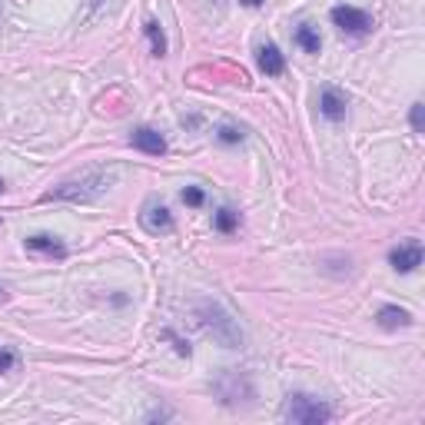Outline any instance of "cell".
Instances as JSON below:
<instances>
[{
  "label": "cell",
  "instance_id": "cell-12",
  "mask_svg": "<svg viewBox=\"0 0 425 425\" xmlns=\"http://www.w3.org/2000/svg\"><path fill=\"white\" fill-rule=\"evenodd\" d=\"M143 33L150 37L153 57H166V37H163V27H160L156 21H146V23H143Z\"/></svg>",
  "mask_w": 425,
  "mask_h": 425
},
{
  "label": "cell",
  "instance_id": "cell-7",
  "mask_svg": "<svg viewBox=\"0 0 425 425\" xmlns=\"http://www.w3.org/2000/svg\"><path fill=\"white\" fill-rule=\"evenodd\" d=\"M130 143L136 146V150L150 153V156H163L166 153V140L153 130V127H136V130L130 133Z\"/></svg>",
  "mask_w": 425,
  "mask_h": 425
},
{
  "label": "cell",
  "instance_id": "cell-18",
  "mask_svg": "<svg viewBox=\"0 0 425 425\" xmlns=\"http://www.w3.org/2000/svg\"><path fill=\"white\" fill-rule=\"evenodd\" d=\"M409 120H412V130L422 133V103H412V110H409Z\"/></svg>",
  "mask_w": 425,
  "mask_h": 425
},
{
  "label": "cell",
  "instance_id": "cell-19",
  "mask_svg": "<svg viewBox=\"0 0 425 425\" xmlns=\"http://www.w3.org/2000/svg\"><path fill=\"white\" fill-rule=\"evenodd\" d=\"M163 336H166V339H173V342H176V352H180V356H190V346H186V342H183V339H180V336H173L170 329H166Z\"/></svg>",
  "mask_w": 425,
  "mask_h": 425
},
{
  "label": "cell",
  "instance_id": "cell-20",
  "mask_svg": "<svg viewBox=\"0 0 425 425\" xmlns=\"http://www.w3.org/2000/svg\"><path fill=\"white\" fill-rule=\"evenodd\" d=\"M146 419H150V422H156V419H160V422H163V419H170V412H166V409H153Z\"/></svg>",
  "mask_w": 425,
  "mask_h": 425
},
{
  "label": "cell",
  "instance_id": "cell-13",
  "mask_svg": "<svg viewBox=\"0 0 425 425\" xmlns=\"http://www.w3.org/2000/svg\"><path fill=\"white\" fill-rule=\"evenodd\" d=\"M296 44L303 47L305 54H319V47H322V40H319V33L309 27V23H303L299 30H296Z\"/></svg>",
  "mask_w": 425,
  "mask_h": 425
},
{
  "label": "cell",
  "instance_id": "cell-9",
  "mask_svg": "<svg viewBox=\"0 0 425 425\" xmlns=\"http://www.w3.org/2000/svg\"><path fill=\"white\" fill-rule=\"evenodd\" d=\"M23 246L30 252H40V256H50V260H64L66 256V246L57 236H47V233H37L30 240H23Z\"/></svg>",
  "mask_w": 425,
  "mask_h": 425
},
{
  "label": "cell",
  "instance_id": "cell-24",
  "mask_svg": "<svg viewBox=\"0 0 425 425\" xmlns=\"http://www.w3.org/2000/svg\"><path fill=\"white\" fill-rule=\"evenodd\" d=\"M97 7H100V0H97Z\"/></svg>",
  "mask_w": 425,
  "mask_h": 425
},
{
  "label": "cell",
  "instance_id": "cell-10",
  "mask_svg": "<svg viewBox=\"0 0 425 425\" xmlns=\"http://www.w3.org/2000/svg\"><path fill=\"white\" fill-rule=\"evenodd\" d=\"M260 66L266 76H279L286 70V57L279 54V47L276 44H262L260 47Z\"/></svg>",
  "mask_w": 425,
  "mask_h": 425
},
{
  "label": "cell",
  "instance_id": "cell-11",
  "mask_svg": "<svg viewBox=\"0 0 425 425\" xmlns=\"http://www.w3.org/2000/svg\"><path fill=\"white\" fill-rule=\"evenodd\" d=\"M375 319H379V326L382 329H405V326H412V316L405 313V309H399V305H382L379 313H375Z\"/></svg>",
  "mask_w": 425,
  "mask_h": 425
},
{
  "label": "cell",
  "instance_id": "cell-15",
  "mask_svg": "<svg viewBox=\"0 0 425 425\" xmlns=\"http://www.w3.org/2000/svg\"><path fill=\"white\" fill-rule=\"evenodd\" d=\"M203 199H206V193H203V190H199V186H186L183 190V203L186 206H203Z\"/></svg>",
  "mask_w": 425,
  "mask_h": 425
},
{
  "label": "cell",
  "instance_id": "cell-2",
  "mask_svg": "<svg viewBox=\"0 0 425 425\" xmlns=\"http://www.w3.org/2000/svg\"><path fill=\"white\" fill-rule=\"evenodd\" d=\"M110 183H113V173L93 170V173L80 176V180H66V183L54 186L50 193H44V203H50V199H66V203H87V199L100 197L103 190H110Z\"/></svg>",
  "mask_w": 425,
  "mask_h": 425
},
{
  "label": "cell",
  "instance_id": "cell-17",
  "mask_svg": "<svg viewBox=\"0 0 425 425\" xmlns=\"http://www.w3.org/2000/svg\"><path fill=\"white\" fill-rule=\"evenodd\" d=\"M13 366H17V356H13L11 349H0V375H4V372H11Z\"/></svg>",
  "mask_w": 425,
  "mask_h": 425
},
{
  "label": "cell",
  "instance_id": "cell-23",
  "mask_svg": "<svg viewBox=\"0 0 425 425\" xmlns=\"http://www.w3.org/2000/svg\"><path fill=\"white\" fill-rule=\"evenodd\" d=\"M4 190H7V186H4V180H0V193H4Z\"/></svg>",
  "mask_w": 425,
  "mask_h": 425
},
{
  "label": "cell",
  "instance_id": "cell-21",
  "mask_svg": "<svg viewBox=\"0 0 425 425\" xmlns=\"http://www.w3.org/2000/svg\"><path fill=\"white\" fill-rule=\"evenodd\" d=\"M240 4H246V7H260L262 0H240Z\"/></svg>",
  "mask_w": 425,
  "mask_h": 425
},
{
  "label": "cell",
  "instance_id": "cell-8",
  "mask_svg": "<svg viewBox=\"0 0 425 425\" xmlns=\"http://www.w3.org/2000/svg\"><path fill=\"white\" fill-rule=\"evenodd\" d=\"M319 113H322L326 120H332V123L346 120V97H342L339 90L326 87L322 93H319Z\"/></svg>",
  "mask_w": 425,
  "mask_h": 425
},
{
  "label": "cell",
  "instance_id": "cell-3",
  "mask_svg": "<svg viewBox=\"0 0 425 425\" xmlns=\"http://www.w3.org/2000/svg\"><path fill=\"white\" fill-rule=\"evenodd\" d=\"M283 415H286V422H293V425H319V422H329V419H332V409H329L326 402L313 399V395L296 392L286 399Z\"/></svg>",
  "mask_w": 425,
  "mask_h": 425
},
{
  "label": "cell",
  "instance_id": "cell-22",
  "mask_svg": "<svg viewBox=\"0 0 425 425\" xmlns=\"http://www.w3.org/2000/svg\"><path fill=\"white\" fill-rule=\"evenodd\" d=\"M0 303H7V289L4 286H0Z\"/></svg>",
  "mask_w": 425,
  "mask_h": 425
},
{
  "label": "cell",
  "instance_id": "cell-5",
  "mask_svg": "<svg viewBox=\"0 0 425 425\" xmlns=\"http://www.w3.org/2000/svg\"><path fill=\"white\" fill-rule=\"evenodd\" d=\"M389 262H392L395 273H412V269L422 266V246L415 240L402 243V246H395V250L389 252Z\"/></svg>",
  "mask_w": 425,
  "mask_h": 425
},
{
  "label": "cell",
  "instance_id": "cell-16",
  "mask_svg": "<svg viewBox=\"0 0 425 425\" xmlns=\"http://www.w3.org/2000/svg\"><path fill=\"white\" fill-rule=\"evenodd\" d=\"M216 136H219V143H229V146H233V143L243 140V130H236V127H219Z\"/></svg>",
  "mask_w": 425,
  "mask_h": 425
},
{
  "label": "cell",
  "instance_id": "cell-1",
  "mask_svg": "<svg viewBox=\"0 0 425 425\" xmlns=\"http://www.w3.org/2000/svg\"><path fill=\"white\" fill-rule=\"evenodd\" d=\"M197 322L203 326L213 342H219L223 349H243V329L236 326V319L229 316L219 303H199L197 305Z\"/></svg>",
  "mask_w": 425,
  "mask_h": 425
},
{
  "label": "cell",
  "instance_id": "cell-4",
  "mask_svg": "<svg viewBox=\"0 0 425 425\" xmlns=\"http://www.w3.org/2000/svg\"><path fill=\"white\" fill-rule=\"evenodd\" d=\"M332 23H336L339 30L346 33H356V37H362V33L372 30V17L366 11H359V7H346V4H339V7H332Z\"/></svg>",
  "mask_w": 425,
  "mask_h": 425
},
{
  "label": "cell",
  "instance_id": "cell-6",
  "mask_svg": "<svg viewBox=\"0 0 425 425\" xmlns=\"http://www.w3.org/2000/svg\"><path fill=\"white\" fill-rule=\"evenodd\" d=\"M143 226L150 233H173V216H170V209L160 199H150L143 206Z\"/></svg>",
  "mask_w": 425,
  "mask_h": 425
},
{
  "label": "cell",
  "instance_id": "cell-14",
  "mask_svg": "<svg viewBox=\"0 0 425 425\" xmlns=\"http://www.w3.org/2000/svg\"><path fill=\"white\" fill-rule=\"evenodd\" d=\"M213 226H216L219 233H233V229L240 226V213H236V209H229V206H223L216 213V219H213Z\"/></svg>",
  "mask_w": 425,
  "mask_h": 425
}]
</instances>
